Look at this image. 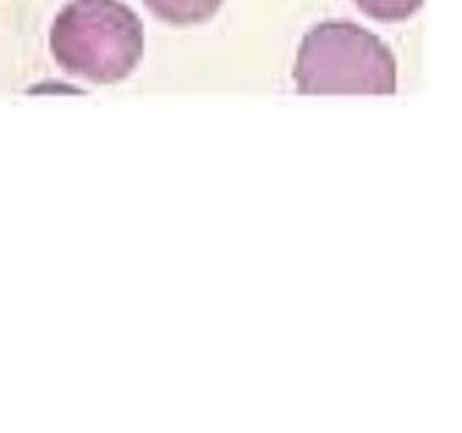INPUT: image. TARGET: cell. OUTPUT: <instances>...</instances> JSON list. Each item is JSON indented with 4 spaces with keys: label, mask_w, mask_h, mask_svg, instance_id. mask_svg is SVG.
<instances>
[{
    "label": "cell",
    "mask_w": 462,
    "mask_h": 433,
    "mask_svg": "<svg viewBox=\"0 0 462 433\" xmlns=\"http://www.w3.org/2000/svg\"><path fill=\"white\" fill-rule=\"evenodd\" d=\"M293 79L303 95H392L397 63L372 32L348 20H329L305 34Z\"/></svg>",
    "instance_id": "cell-2"
},
{
    "label": "cell",
    "mask_w": 462,
    "mask_h": 433,
    "mask_svg": "<svg viewBox=\"0 0 462 433\" xmlns=\"http://www.w3.org/2000/svg\"><path fill=\"white\" fill-rule=\"evenodd\" d=\"M156 18L169 25H199L210 20L223 0H143Z\"/></svg>",
    "instance_id": "cell-3"
},
{
    "label": "cell",
    "mask_w": 462,
    "mask_h": 433,
    "mask_svg": "<svg viewBox=\"0 0 462 433\" xmlns=\"http://www.w3.org/2000/svg\"><path fill=\"white\" fill-rule=\"evenodd\" d=\"M363 14H368L383 23H400L411 18L424 0H354Z\"/></svg>",
    "instance_id": "cell-4"
},
{
    "label": "cell",
    "mask_w": 462,
    "mask_h": 433,
    "mask_svg": "<svg viewBox=\"0 0 462 433\" xmlns=\"http://www.w3.org/2000/svg\"><path fill=\"white\" fill-rule=\"evenodd\" d=\"M50 48L72 77L115 84L140 63L145 27L120 0H72L52 23Z\"/></svg>",
    "instance_id": "cell-1"
}]
</instances>
